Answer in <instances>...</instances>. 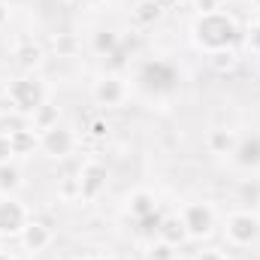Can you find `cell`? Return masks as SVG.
Wrapping results in <instances>:
<instances>
[{
  "mask_svg": "<svg viewBox=\"0 0 260 260\" xmlns=\"http://www.w3.org/2000/svg\"><path fill=\"white\" fill-rule=\"evenodd\" d=\"M61 3H67V6H73V3H82V0H61Z\"/></svg>",
  "mask_w": 260,
  "mask_h": 260,
  "instance_id": "cell-35",
  "label": "cell"
},
{
  "mask_svg": "<svg viewBox=\"0 0 260 260\" xmlns=\"http://www.w3.org/2000/svg\"><path fill=\"white\" fill-rule=\"evenodd\" d=\"M197 9V15H206V12H218L221 9V0H191Z\"/></svg>",
  "mask_w": 260,
  "mask_h": 260,
  "instance_id": "cell-29",
  "label": "cell"
},
{
  "mask_svg": "<svg viewBox=\"0 0 260 260\" xmlns=\"http://www.w3.org/2000/svg\"><path fill=\"white\" fill-rule=\"evenodd\" d=\"M242 40H245V49H248V52L260 55V18H257V21H251V24L245 27Z\"/></svg>",
  "mask_w": 260,
  "mask_h": 260,
  "instance_id": "cell-24",
  "label": "cell"
},
{
  "mask_svg": "<svg viewBox=\"0 0 260 260\" xmlns=\"http://www.w3.org/2000/svg\"><path fill=\"white\" fill-rule=\"evenodd\" d=\"M12 157H15L12 139H9V133H0V164H6V160H12Z\"/></svg>",
  "mask_w": 260,
  "mask_h": 260,
  "instance_id": "cell-28",
  "label": "cell"
},
{
  "mask_svg": "<svg viewBox=\"0 0 260 260\" xmlns=\"http://www.w3.org/2000/svg\"><path fill=\"white\" fill-rule=\"evenodd\" d=\"M130 18L136 27H154L160 18H164V3L160 0H136L133 9H130Z\"/></svg>",
  "mask_w": 260,
  "mask_h": 260,
  "instance_id": "cell-13",
  "label": "cell"
},
{
  "mask_svg": "<svg viewBox=\"0 0 260 260\" xmlns=\"http://www.w3.org/2000/svg\"><path fill=\"white\" fill-rule=\"evenodd\" d=\"M12 61H15L18 70L34 73V70H40L46 64V46L34 37H18L15 46H12Z\"/></svg>",
  "mask_w": 260,
  "mask_h": 260,
  "instance_id": "cell-9",
  "label": "cell"
},
{
  "mask_svg": "<svg viewBox=\"0 0 260 260\" xmlns=\"http://www.w3.org/2000/svg\"><path fill=\"white\" fill-rule=\"evenodd\" d=\"M21 185H24V176H21L18 164L15 160L0 164V197H15L21 191Z\"/></svg>",
  "mask_w": 260,
  "mask_h": 260,
  "instance_id": "cell-18",
  "label": "cell"
},
{
  "mask_svg": "<svg viewBox=\"0 0 260 260\" xmlns=\"http://www.w3.org/2000/svg\"><path fill=\"white\" fill-rule=\"evenodd\" d=\"M85 136H88V139H97V142L106 139V136H109V121L100 118V115H97V118H88V124H85Z\"/></svg>",
  "mask_w": 260,
  "mask_h": 260,
  "instance_id": "cell-23",
  "label": "cell"
},
{
  "mask_svg": "<svg viewBox=\"0 0 260 260\" xmlns=\"http://www.w3.org/2000/svg\"><path fill=\"white\" fill-rule=\"evenodd\" d=\"M73 148H76V133L70 127H52L46 130V133H40V151L46 154V157H55V160H64L73 154Z\"/></svg>",
  "mask_w": 260,
  "mask_h": 260,
  "instance_id": "cell-8",
  "label": "cell"
},
{
  "mask_svg": "<svg viewBox=\"0 0 260 260\" xmlns=\"http://www.w3.org/2000/svg\"><path fill=\"white\" fill-rule=\"evenodd\" d=\"M176 3H191V0H176Z\"/></svg>",
  "mask_w": 260,
  "mask_h": 260,
  "instance_id": "cell-37",
  "label": "cell"
},
{
  "mask_svg": "<svg viewBox=\"0 0 260 260\" xmlns=\"http://www.w3.org/2000/svg\"><path fill=\"white\" fill-rule=\"evenodd\" d=\"M0 260H12V254H9V251H3V248H0Z\"/></svg>",
  "mask_w": 260,
  "mask_h": 260,
  "instance_id": "cell-34",
  "label": "cell"
},
{
  "mask_svg": "<svg viewBox=\"0 0 260 260\" xmlns=\"http://www.w3.org/2000/svg\"><path fill=\"white\" fill-rule=\"evenodd\" d=\"M194 260H227V254L218 251V248H206V251H200Z\"/></svg>",
  "mask_w": 260,
  "mask_h": 260,
  "instance_id": "cell-31",
  "label": "cell"
},
{
  "mask_svg": "<svg viewBox=\"0 0 260 260\" xmlns=\"http://www.w3.org/2000/svg\"><path fill=\"white\" fill-rule=\"evenodd\" d=\"M236 145H239V130H233V127H212L206 133V148L212 154L227 157V154L236 151Z\"/></svg>",
  "mask_w": 260,
  "mask_h": 260,
  "instance_id": "cell-11",
  "label": "cell"
},
{
  "mask_svg": "<svg viewBox=\"0 0 260 260\" xmlns=\"http://www.w3.org/2000/svg\"><path fill=\"white\" fill-rule=\"evenodd\" d=\"M160 206H157V197L151 194V191H145V188H139V191H133L127 197V215L133 221H139V218H148V215H154Z\"/></svg>",
  "mask_w": 260,
  "mask_h": 260,
  "instance_id": "cell-15",
  "label": "cell"
},
{
  "mask_svg": "<svg viewBox=\"0 0 260 260\" xmlns=\"http://www.w3.org/2000/svg\"><path fill=\"white\" fill-rule=\"evenodd\" d=\"M127 94H130L127 82H124L118 73H103V76L91 85V97H94V103L103 106V109H118V106L127 100Z\"/></svg>",
  "mask_w": 260,
  "mask_h": 260,
  "instance_id": "cell-4",
  "label": "cell"
},
{
  "mask_svg": "<svg viewBox=\"0 0 260 260\" xmlns=\"http://www.w3.org/2000/svg\"><path fill=\"white\" fill-rule=\"evenodd\" d=\"M9 15H12L9 3H6V0H0V27H6V24H9Z\"/></svg>",
  "mask_w": 260,
  "mask_h": 260,
  "instance_id": "cell-32",
  "label": "cell"
},
{
  "mask_svg": "<svg viewBox=\"0 0 260 260\" xmlns=\"http://www.w3.org/2000/svg\"><path fill=\"white\" fill-rule=\"evenodd\" d=\"M242 170H257L260 167V133H251V136H239V145L236 151L230 154Z\"/></svg>",
  "mask_w": 260,
  "mask_h": 260,
  "instance_id": "cell-12",
  "label": "cell"
},
{
  "mask_svg": "<svg viewBox=\"0 0 260 260\" xmlns=\"http://www.w3.org/2000/svg\"><path fill=\"white\" fill-rule=\"evenodd\" d=\"M82 3H85V6H103L106 0H82Z\"/></svg>",
  "mask_w": 260,
  "mask_h": 260,
  "instance_id": "cell-33",
  "label": "cell"
},
{
  "mask_svg": "<svg viewBox=\"0 0 260 260\" xmlns=\"http://www.w3.org/2000/svg\"><path fill=\"white\" fill-rule=\"evenodd\" d=\"M18 239H21V248H24L27 254H40V251H46V248L52 245L55 233H52V227H49L46 221H34V218H30Z\"/></svg>",
  "mask_w": 260,
  "mask_h": 260,
  "instance_id": "cell-10",
  "label": "cell"
},
{
  "mask_svg": "<svg viewBox=\"0 0 260 260\" xmlns=\"http://www.w3.org/2000/svg\"><path fill=\"white\" fill-rule=\"evenodd\" d=\"M6 94H9V97H12V103H15V112H18V115H24V118H30V115H34V112L49 100L46 82H43V79H37L34 73L12 79V82L6 85Z\"/></svg>",
  "mask_w": 260,
  "mask_h": 260,
  "instance_id": "cell-2",
  "label": "cell"
},
{
  "mask_svg": "<svg viewBox=\"0 0 260 260\" xmlns=\"http://www.w3.org/2000/svg\"><path fill=\"white\" fill-rule=\"evenodd\" d=\"M76 179H79V200L82 203H94L109 185V170L100 160H88V164H82Z\"/></svg>",
  "mask_w": 260,
  "mask_h": 260,
  "instance_id": "cell-6",
  "label": "cell"
},
{
  "mask_svg": "<svg viewBox=\"0 0 260 260\" xmlns=\"http://www.w3.org/2000/svg\"><path fill=\"white\" fill-rule=\"evenodd\" d=\"M257 3H260V0H257Z\"/></svg>",
  "mask_w": 260,
  "mask_h": 260,
  "instance_id": "cell-38",
  "label": "cell"
},
{
  "mask_svg": "<svg viewBox=\"0 0 260 260\" xmlns=\"http://www.w3.org/2000/svg\"><path fill=\"white\" fill-rule=\"evenodd\" d=\"M82 260H106V257H82Z\"/></svg>",
  "mask_w": 260,
  "mask_h": 260,
  "instance_id": "cell-36",
  "label": "cell"
},
{
  "mask_svg": "<svg viewBox=\"0 0 260 260\" xmlns=\"http://www.w3.org/2000/svg\"><path fill=\"white\" fill-rule=\"evenodd\" d=\"M58 197L61 200H79V179L76 176H64L58 185Z\"/></svg>",
  "mask_w": 260,
  "mask_h": 260,
  "instance_id": "cell-25",
  "label": "cell"
},
{
  "mask_svg": "<svg viewBox=\"0 0 260 260\" xmlns=\"http://www.w3.org/2000/svg\"><path fill=\"white\" fill-rule=\"evenodd\" d=\"M9 139H12V151H15V157H30V154L40 148V133H37L34 127L15 130V133H9Z\"/></svg>",
  "mask_w": 260,
  "mask_h": 260,
  "instance_id": "cell-19",
  "label": "cell"
},
{
  "mask_svg": "<svg viewBox=\"0 0 260 260\" xmlns=\"http://www.w3.org/2000/svg\"><path fill=\"white\" fill-rule=\"evenodd\" d=\"M0 124L6 127V133H15V130H24V127H30V118H24V115H18V112H12V115H6V118H0Z\"/></svg>",
  "mask_w": 260,
  "mask_h": 260,
  "instance_id": "cell-26",
  "label": "cell"
},
{
  "mask_svg": "<svg viewBox=\"0 0 260 260\" xmlns=\"http://www.w3.org/2000/svg\"><path fill=\"white\" fill-rule=\"evenodd\" d=\"M145 260H176V245H170L164 239H151L145 248Z\"/></svg>",
  "mask_w": 260,
  "mask_h": 260,
  "instance_id": "cell-21",
  "label": "cell"
},
{
  "mask_svg": "<svg viewBox=\"0 0 260 260\" xmlns=\"http://www.w3.org/2000/svg\"><path fill=\"white\" fill-rule=\"evenodd\" d=\"M157 239H164V242L182 248V245L188 242V227H185L182 215H164V221H160V227H157Z\"/></svg>",
  "mask_w": 260,
  "mask_h": 260,
  "instance_id": "cell-14",
  "label": "cell"
},
{
  "mask_svg": "<svg viewBox=\"0 0 260 260\" xmlns=\"http://www.w3.org/2000/svg\"><path fill=\"white\" fill-rule=\"evenodd\" d=\"M58 124H61V106L52 103V100H46V103L30 115V127L37 130V133H46V130L58 127Z\"/></svg>",
  "mask_w": 260,
  "mask_h": 260,
  "instance_id": "cell-17",
  "label": "cell"
},
{
  "mask_svg": "<svg viewBox=\"0 0 260 260\" xmlns=\"http://www.w3.org/2000/svg\"><path fill=\"white\" fill-rule=\"evenodd\" d=\"M182 221L188 227V239H209L215 233V224H218V215L209 203H188L182 209Z\"/></svg>",
  "mask_w": 260,
  "mask_h": 260,
  "instance_id": "cell-5",
  "label": "cell"
},
{
  "mask_svg": "<svg viewBox=\"0 0 260 260\" xmlns=\"http://www.w3.org/2000/svg\"><path fill=\"white\" fill-rule=\"evenodd\" d=\"M236 40H239V24L224 9L197 15L194 24H191V43L200 52H206V55L218 52V49H233Z\"/></svg>",
  "mask_w": 260,
  "mask_h": 260,
  "instance_id": "cell-1",
  "label": "cell"
},
{
  "mask_svg": "<svg viewBox=\"0 0 260 260\" xmlns=\"http://www.w3.org/2000/svg\"><path fill=\"white\" fill-rule=\"evenodd\" d=\"M206 61H209V67H212L215 73H221V76H227V73H233V70L239 67L236 49H218V52H209Z\"/></svg>",
  "mask_w": 260,
  "mask_h": 260,
  "instance_id": "cell-20",
  "label": "cell"
},
{
  "mask_svg": "<svg viewBox=\"0 0 260 260\" xmlns=\"http://www.w3.org/2000/svg\"><path fill=\"white\" fill-rule=\"evenodd\" d=\"M224 236L230 245L236 248H251L260 242V215L251 209H242V212H233L227 215L224 221Z\"/></svg>",
  "mask_w": 260,
  "mask_h": 260,
  "instance_id": "cell-3",
  "label": "cell"
},
{
  "mask_svg": "<svg viewBox=\"0 0 260 260\" xmlns=\"http://www.w3.org/2000/svg\"><path fill=\"white\" fill-rule=\"evenodd\" d=\"M12 112H15V103H12V97L3 91V94H0V118H6V115H12Z\"/></svg>",
  "mask_w": 260,
  "mask_h": 260,
  "instance_id": "cell-30",
  "label": "cell"
},
{
  "mask_svg": "<svg viewBox=\"0 0 260 260\" xmlns=\"http://www.w3.org/2000/svg\"><path fill=\"white\" fill-rule=\"evenodd\" d=\"M160 221H164V212H160V209H157L154 215H148V218H139V221H136L139 236H142V239H148V242H151V239H157V227H160Z\"/></svg>",
  "mask_w": 260,
  "mask_h": 260,
  "instance_id": "cell-22",
  "label": "cell"
},
{
  "mask_svg": "<svg viewBox=\"0 0 260 260\" xmlns=\"http://www.w3.org/2000/svg\"><path fill=\"white\" fill-rule=\"evenodd\" d=\"M118 46H121V34L112 30V27H97V30L91 34V49H94V55H100V58H109L112 52H118Z\"/></svg>",
  "mask_w": 260,
  "mask_h": 260,
  "instance_id": "cell-16",
  "label": "cell"
},
{
  "mask_svg": "<svg viewBox=\"0 0 260 260\" xmlns=\"http://www.w3.org/2000/svg\"><path fill=\"white\" fill-rule=\"evenodd\" d=\"M30 215L24 209L21 200L15 197H0V239H9V236H21V230L27 227Z\"/></svg>",
  "mask_w": 260,
  "mask_h": 260,
  "instance_id": "cell-7",
  "label": "cell"
},
{
  "mask_svg": "<svg viewBox=\"0 0 260 260\" xmlns=\"http://www.w3.org/2000/svg\"><path fill=\"white\" fill-rule=\"evenodd\" d=\"M55 52L58 55H73L76 52V37L73 34H58L55 37Z\"/></svg>",
  "mask_w": 260,
  "mask_h": 260,
  "instance_id": "cell-27",
  "label": "cell"
}]
</instances>
